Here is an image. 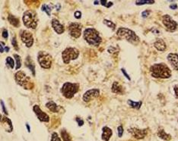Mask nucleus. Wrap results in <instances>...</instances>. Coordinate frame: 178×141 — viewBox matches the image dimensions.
Listing matches in <instances>:
<instances>
[{
  "mask_svg": "<svg viewBox=\"0 0 178 141\" xmlns=\"http://www.w3.org/2000/svg\"><path fill=\"white\" fill-rule=\"evenodd\" d=\"M151 75L155 78L167 79L171 77V70L166 64L158 63L152 65L149 68Z\"/></svg>",
  "mask_w": 178,
  "mask_h": 141,
  "instance_id": "1",
  "label": "nucleus"
},
{
  "mask_svg": "<svg viewBox=\"0 0 178 141\" xmlns=\"http://www.w3.org/2000/svg\"><path fill=\"white\" fill-rule=\"evenodd\" d=\"M83 36L85 40L92 46H99L102 42V39L99 34V32L96 29L91 27L85 29Z\"/></svg>",
  "mask_w": 178,
  "mask_h": 141,
  "instance_id": "2",
  "label": "nucleus"
},
{
  "mask_svg": "<svg viewBox=\"0 0 178 141\" xmlns=\"http://www.w3.org/2000/svg\"><path fill=\"white\" fill-rule=\"evenodd\" d=\"M117 35L120 38L126 39L130 43L133 45H138L140 39L139 37L136 35V33L133 30L126 27H120L117 31Z\"/></svg>",
  "mask_w": 178,
  "mask_h": 141,
  "instance_id": "3",
  "label": "nucleus"
},
{
  "mask_svg": "<svg viewBox=\"0 0 178 141\" xmlns=\"http://www.w3.org/2000/svg\"><path fill=\"white\" fill-rule=\"evenodd\" d=\"M22 21L24 26L27 28L36 29L38 24V18L37 14L32 10H27L24 12Z\"/></svg>",
  "mask_w": 178,
  "mask_h": 141,
  "instance_id": "4",
  "label": "nucleus"
},
{
  "mask_svg": "<svg viewBox=\"0 0 178 141\" xmlns=\"http://www.w3.org/2000/svg\"><path fill=\"white\" fill-rule=\"evenodd\" d=\"M79 89V83H70V82H65L63 83L61 88V92L62 96L66 99L73 98L75 95L78 92Z\"/></svg>",
  "mask_w": 178,
  "mask_h": 141,
  "instance_id": "5",
  "label": "nucleus"
},
{
  "mask_svg": "<svg viewBox=\"0 0 178 141\" xmlns=\"http://www.w3.org/2000/svg\"><path fill=\"white\" fill-rule=\"evenodd\" d=\"M15 79L16 83L24 89H30L33 88V83L30 78L22 71H17L15 74Z\"/></svg>",
  "mask_w": 178,
  "mask_h": 141,
  "instance_id": "6",
  "label": "nucleus"
},
{
  "mask_svg": "<svg viewBox=\"0 0 178 141\" xmlns=\"http://www.w3.org/2000/svg\"><path fill=\"white\" fill-rule=\"evenodd\" d=\"M79 55V51L78 49L73 47H68L64 49L62 52V59L65 64H69L72 60H75Z\"/></svg>",
  "mask_w": 178,
  "mask_h": 141,
  "instance_id": "7",
  "label": "nucleus"
},
{
  "mask_svg": "<svg viewBox=\"0 0 178 141\" xmlns=\"http://www.w3.org/2000/svg\"><path fill=\"white\" fill-rule=\"evenodd\" d=\"M37 61L41 68L48 69L52 66V56L45 51H40L37 54Z\"/></svg>",
  "mask_w": 178,
  "mask_h": 141,
  "instance_id": "8",
  "label": "nucleus"
},
{
  "mask_svg": "<svg viewBox=\"0 0 178 141\" xmlns=\"http://www.w3.org/2000/svg\"><path fill=\"white\" fill-rule=\"evenodd\" d=\"M162 23L167 31L173 33V32L176 31L177 30V22L175 21L169 15H164L162 17Z\"/></svg>",
  "mask_w": 178,
  "mask_h": 141,
  "instance_id": "9",
  "label": "nucleus"
},
{
  "mask_svg": "<svg viewBox=\"0 0 178 141\" xmlns=\"http://www.w3.org/2000/svg\"><path fill=\"white\" fill-rule=\"evenodd\" d=\"M82 24L77 22L71 23L68 27V32H69L70 36H72L73 38H75V39H78V38L80 37L81 34H82Z\"/></svg>",
  "mask_w": 178,
  "mask_h": 141,
  "instance_id": "10",
  "label": "nucleus"
},
{
  "mask_svg": "<svg viewBox=\"0 0 178 141\" xmlns=\"http://www.w3.org/2000/svg\"><path fill=\"white\" fill-rule=\"evenodd\" d=\"M20 37L21 41L25 44V45L28 48L31 47L33 44V34L28 30H23L20 32Z\"/></svg>",
  "mask_w": 178,
  "mask_h": 141,
  "instance_id": "11",
  "label": "nucleus"
},
{
  "mask_svg": "<svg viewBox=\"0 0 178 141\" xmlns=\"http://www.w3.org/2000/svg\"><path fill=\"white\" fill-rule=\"evenodd\" d=\"M128 131L132 134L133 137L137 139H144L148 134V129H139L136 128V127H132V128H129Z\"/></svg>",
  "mask_w": 178,
  "mask_h": 141,
  "instance_id": "12",
  "label": "nucleus"
},
{
  "mask_svg": "<svg viewBox=\"0 0 178 141\" xmlns=\"http://www.w3.org/2000/svg\"><path fill=\"white\" fill-rule=\"evenodd\" d=\"M99 96H100V89H89V90H87L84 93L83 96H82V99H83L85 102H88L91 101L94 99L97 98Z\"/></svg>",
  "mask_w": 178,
  "mask_h": 141,
  "instance_id": "13",
  "label": "nucleus"
},
{
  "mask_svg": "<svg viewBox=\"0 0 178 141\" xmlns=\"http://www.w3.org/2000/svg\"><path fill=\"white\" fill-rule=\"evenodd\" d=\"M33 111L35 113V115H37L38 119H39L41 122H49V121H50V116H49L47 113L43 112V111L41 110L40 107L38 105H34V106H33Z\"/></svg>",
  "mask_w": 178,
  "mask_h": 141,
  "instance_id": "14",
  "label": "nucleus"
},
{
  "mask_svg": "<svg viewBox=\"0 0 178 141\" xmlns=\"http://www.w3.org/2000/svg\"><path fill=\"white\" fill-rule=\"evenodd\" d=\"M1 124L4 130L6 132L11 133L13 130V125H12V122L8 117L2 116L1 118Z\"/></svg>",
  "mask_w": 178,
  "mask_h": 141,
  "instance_id": "15",
  "label": "nucleus"
},
{
  "mask_svg": "<svg viewBox=\"0 0 178 141\" xmlns=\"http://www.w3.org/2000/svg\"><path fill=\"white\" fill-rule=\"evenodd\" d=\"M167 59L171 65L172 68L175 71H178V54H176V53H169L167 56Z\"/></svg>",
  "mask_w": 178,
  "mask_h": 141,
  "instance_id": "16",
  "label": "nucleus"
},
{
  "mask_svg": "<svg viewBox=\"0 0 178 141\" xmlns=\"http://www.w3.org/2000/svg\"><path fill=\"white\" fill-rule=\"evenodd\" d=\"M52 27H53V30H55L56 33L58 34H62V33H64L65 31V27H64V25H62L57 19L56 18H53L51 21Z\"/></svg>",
  "mask_w": 178,
  "mask_h": 141,
  "instance_id": "17",
  "label": "nucleus"
},
{
  "mask_svg": "<svg viewBox=\"0 0 178 141\" xmlns=\"http://www.w3.org/2000/svg\"><path fill=\"white\" fill-rule=\"evenodd\" d=\"M102 135H101V139L103 141H109L110 137L113 135V130L107 126H105L102 128Z\"/></svg>",
  "mask_w": 178,
  "mask_h": 141,
  "instance_id": "18",
  "label": "nucleus"
},
{
  "mask_svg": "<svg viewBox=\"0 0 178 141\" xmlns=\"http://www.w3.org/2000/svg\"><path fill=\"white\" fill-rule=\"evenodd\" d=\"M154 46L157 50L160 52L165 51L167 49V45H166L165 42L162 39H158L155 42H154Z\"/></svg>",
  "mask_w": 178,
  "mask_h": 141,
  "instance_id": "19",
  "label": "nucleus"
},
{
  "mask_svg": "<svg viewBox=\"0 0 178 141\" xmlns=\"http://www.w3.org/2000/svg\"><path fill=\"white\" fill-rule=\"evenodd\" d=\"M46 107L50 111V112H53V113H57L59 111L60 109V106H58L56 102H54L53 101H49L46 103L45 105Z\"/></svg>",
  "mask_w": 178,
  "mask_h": 141,
  "instance_id": "20",
  "label": "nucleus"
},
{
  "mask_svg": "<svg viewBox=\"0 0 178 141\" xmlns=\"http://www.w3.org/2000/svg\"><path fill=\"white\" fill-rule=\"evenodd\" d=\"M25 65L27 68L30 69L31 73L33 74V76H35V65L33 60L30 57V56H27L25 59Z\"/></svg>",
  "mask_w": 178,
  "mask_h": 141,
  "instance_id": "21",
  "label": "nucleus"
},
{
  "mask_svg": "<svg viewBox=\"0 0 178 141\" xmlns=\"http://www.w3.org/2000/svg\"><path fill=\"white\" fill-rule=\"evenodd\" d=\"M111 91H112L113 93L116 94H123V88L118 82L114 81L113 83L112 87H111Z\"/></svg>",
  "mask_w": 178,
  "mask_h": 141,
  "instance_id": "22",
  "label": "nucleus"
},
{
  "mask_svg": "<svg viewBox=\"0 0 178 141\" xmlns=\"http://www.w3.org/2000/svg\"><path fill=\"white\" fill-rule=\"evenodd\" d=\"M158 136H159L161 139H164L165 141H169L170 139H171V136L169 133H167L165 132V130L163 128H161L160 127L158 130Z\"/></svg>",
  "mask_w": 178,
  "mask_h": 141,
  "instance_id": "23",
  "label": "nucleus"
},
{
  "mask_svg": "<svg viewBox=\"0 0 178 141\" xmlns=\"http://www.w3.org/2000/svg\"><path fill=\"white\" fill-rule=\"evenodd\" d=\"M8 20H9V23L12 24V26L15 27H18L20 26V21L18 18L14 16L13 15H9L8 16Z\"/></svg>",
  "mask_w": 178,
  "mask_h": 141,
  "instance_id": "24",
  "label": "nucleus"
},
{
  "mask_svg": "<svg viewBox=\"0 0 178 141\" xmlns=\"http://www.w3.org/2000/svg\"><path fill=\"white\" fill-rule=\"evenodd\" d=\"M127 104L129 105V107L132 108V109H139L141 108V105H142V102L139 101V102H134L131 99H128L127 100Z\"/></svg>",
  "mask_w": 178,
  "mask_h": 141,
  "instance_id": "25",
  "label": "nucleus"
},
{
  "mask_svg": "<svg viewBox=\"0 0 178 141\" xmlns=\"http://www.w3.org/2000/svg\"><path fill=\"white\" fill-rule=\"evenodd\" d=\"M61 136H62V139L63 141H72L71 136L65 129L61 130Z\"/></svg>",
  "mask_w": 178,
  "mask_h": 141,
  "instance_id": "26",
  "label": "nucleus"
},
{
  "mask_svg": "<svg viewBox=\"0 0 178 141\" xmlns=\"http://www.w3.org/2000/svg\"><path fill=\"white\" fill-rule=\"evenodd\" d=\"M14 58H15V64H16V66H15V69H19L21 66V59L19 55L18 54H14L13 55Z\"/></svg>",
  "mask_w": 178,
  "mask_h": 141,
  "instance_id": "27",
  "label": "nucleus"
},
{
  "mask_svg": "<svg viewBox=\"0 0 178 141\" xmlns=\"http://www.w3.org/2000/svg\"><path fill=\"white\" fill-rule=\"evenodd\" d=\"M155 2L154 0H138L135 1V5H152L154 4Z\"/></svg>",
  "mask_w": 178,
  "mask_h": 141,
  "instance_id": "28",
  "label": "nucleus"
},
{
  "mask_svg": "<svg viewBox=\"0 0 178 141\" xmlns=\"http://www.w3.org/2000/svg\"><path fill=\"white\" fill-rule=\"evenodd\" d=\"M103 24H105L106 26H107L109 28H110L112 30H114L116 28V24H114L113 22H112L111 21H110V20H107V19H104L103 21Z\"/></svg>",
  "mask_w": 178,
  "mask_h": 141,
  "instance_id": "29",
  "label": "nucleus"
},
{
  "mask_svg": "<svg viewBox=\"0 0 178 141\" xmlns=\"http://www.w3.org/2000/svg\"><path fill=\"white\" fill-rule=\"evenodd\" d=\"M42 11H44V12H45L46 13H47V15H48V16H50V12H51L52 10V8L50 7V5H46V4H44L42 5Z\"/></svg>",
  "mask_w": 178,
  "mask_h": 141,
  "instance_id": "30",
  "label": "nucleus"
},
{
  "mask_svg": "<svg viewBox=\"0 0 178 141\" xmlns=\"http://www.w3.org/2000/svg\"><path fill=\"white\" fill-rule=\"evenodd\" d=\"M6 63L12 69H13L14 67H15V61L13 60L12 57H9H9L6 58Z\"/></svg>",
  "mask_w": 178,
  "mask_h": 141,
  "instance_id": "31",
  "label": "nucleus"
},
{
  "mask_svg": "<svg viewBox=\"0 0 178 141\" xmlns=\"http://www.w3.org/2000/svg\"><path fill=\"white\" fill-rule=\"evenodd\" d=\"M50 141H62V140H61L60 137L59 136L58 133H56V132H53V133H52L51 139H50Z\"/></svg>",
  "mask_w": 178,
  "mask_h": 141,
  "instance_id": "32",
  "label": "nucleus"
},
{
  "mask_svg": "<svg viewBox=\"0 0 178 141\" xmlns=\"http://www.w3.org/2000/svg\"><path fill=\"white\" fill-rule=\"evenodd\" d=\"M123 131H124V130H123V127L122 125H120L118 127H117V133H118L119 137H122Z\"/></svg>",
  "mask_w": 178,
  "mask_h": 141,
  "instance_id": "33",
  "label": "nucleus"
},
{
  "mask_svg": "<svg viewBox=\"0 0 178 141\" xmlns=\"http://www.w3.org/2000/svg\"><path fill=\"white\" fill-rule=\"evenodd\" d=\"M12 45H13V47L15 48V50H17L18 51V43H17V39H16V37H13L12 39Z\"/></svg>",
  "mask_w": 178,
  "mask_h": 141,
  "instance_id": "34",
  "label": "nucleus"
},
{
  "mask_svg": "<svg viewBox=\"0 0 178 141\" xmlns=\"http://www.w3.org/2000/svg\"><path fill=\"white\" fill-rule=\"evenodd\" d=\"M1 106H2V112H4V113L6 115H9V113H8V112H7V109H6L5 106L4 102L2 101V99L1 100Z\"/></svg>",
  "mask_w": 178,
  "mask_h": 141,
  "instance_id": "35",
  "label": "nucleus"
},
{
  "mask_svg": "<svg viewBox=\"0 0 178 141\" xmlns=\"http://www.w3.org/2000/svg\"><path fill=\"white\" fill-rule=\"evenodd\" d=\"M75 121H76V122L78 123V124H79V127H82V126L84 125V121L82 119V118H76Z\"/></svg>",
  "mask_w": 178,
  "mask_h": 141,
  "instance_id": "36",
  "label": "nucleus"
},
{
  "mask_svg": "<svg viewBox=\"0 0 178 141\" xmlns=\"http://www.w3.org/2000/svg\"><path fill=\"white\" fill-rule=\"evenodd\" d=\"M2 36L4 39H7L9 37V33H8V30L6 29H4L2 30Z\"/></svg>",
  "mask_w": 178,
  "mask_h": 141,
  "instance_id": "37",
  "label": "nucleus"
},
{
  "mask_svg": "<svg viewBox=\"0 0 178 141\" xmlns=\"http://www.w3.org/2000/svg\"><path fill=\"white\" fill-rule=\"evenodd\" d=\"M74 16L76 19H80L82 18V12H79V11H76L74 14Z\"/></svg>",
  "mask_w": 178,
  "mask_h": 141,
  "instance_id": "38",
  "label": "nucleus"
},
{
  "mask_svg": "<svg viewBox=\"0 0 178 141\" xmlns=\"http://www.w3.org/2000/svg\"><path fill=\"white\" fill-rule=\"evenodd\" d=\"M121 71H122V73H123V75H124L125 77H126V78L128 79V80H131V77H129V74H128V73L126 72V70H125V68H122Z\"/></svg>",
  "mask_w": 178,
  "mask_h": 141,
  "instance_id": "39",
  "label": "nucleus"
},
{
  "mask_svg": "<svg viewBox=\"0 0 178 141\" xmlns=\"http://www.w3.org/2000/svg\"><path fill=\"white\" fill-rule=\"evenodd\" d=\"M149 14H150V11L145 10V11H144L142 13H141V17L144 18H147V17H148Z\"/></svg>",
  "mask_w": 178,
  "mask_h": 141,
  "instance_id": "40",
  "label": "nucleus"
},
{
  "mask_svg": "<svg viewBox=\"0 0 178 141\" xmlns=\"http://www.w3.org/2000/svg\"><path fill=\"white\" fill-rule=\"evenodd\" d=\"M99 2H100V5H102L104 6V7L107 8V5H108V2H109L105 1V0H100Z\"/></svg>",
  "mask_w": 178,
  "mask_h": 141,
  "instance_id": "41",
  "label": "nucleus"
},
{
  "mask_svg": "<svg viewBox=\"0 0 178 141\" xmlns=\"http://www.w3.org/2000/svg\"><path fill=\"white\" fill-rule=\"evenodd\" d=\"M173 91H174L175 96H176V99H178V86H173Z\"/></svg>",
  "mask_w": 178,
  "mask_h": 141,
  "instance_id": "42",
  "label": "nucleus"
},
{
  "mask_svg": "<svg viewBox=\"0 0 178 141\" xmlns=\"http://www.w3.org/2000/svg\"><path fill=\"white\" fill-rule=\"evenodd\" d=\"M170 8L175 10V9L177 8V5H176V3H173V4L170 5Z\"/></svg>",
  "mask_w": 178,
  "mask_h": 141,
  "instance_id": "43",
  "label": "nucleus"
},
{
  "mask_svg": "<svg viewBox=\"0 0 178 141\" xmlns=\"http://www.w3.org/2000/svg\"><path fill=\"white\" fill-rule=\"evenodd\" d=\"M3 45V42H1V45H0V52H1V53H2L3 52L5 51V49L2 47Z\"/></svg>",
  "mask_w": 178,
  "mask_h": 141,
  "instance_id": "44",
  "label": "nucleus"
},
{
  "mask_svg": "<svg viewBox=\"0 0 178 141\" xmlns=\"http://www.w3.org/2000/svg\"><path fill=\"white\" fill-rule=\"evenodd\" d=\"M26 127H27V131H28L29 133H30V125H29L28 123H26Z\"/></svg>",
  "mask_w": 178,
  "mask_h": 141,
  "instance_id": "45",
  "label": "nucleus"
},
{
  "mask_svg": "<svg viewBox=\"0 0 178 141\" xmlns=\"http://www.w3.org/2000/svg\"><path fill=\"white\" fill-rule=\"evenodd\" d=\"M9 49H9V46H5V51L7 52L9 51Z\"/></svg>",
  "mask_w": 178,
  "mask_h": 141,
  "instance_id": "46",
  "label": "nucleus"
},
{
  "mask_svg": "<svg viewBox=\"0 0 178 141\" xmlns=\"http://www.w3.org/2000/svg\"><path fill=\"white\" fill-rule=\"evenodd\" d=\"M99 3H100V2H99V1H94V5H97V4H99Z\"/></svg>",
  "mask_w": 178,
  "mask_h": 141,
  "instance_id": "47",
  "label": "nucleus"
}]
</instances>
